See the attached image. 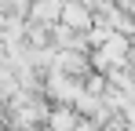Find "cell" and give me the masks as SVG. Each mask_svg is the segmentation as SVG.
I'll return each mask as SVG.
<instances>
[{
    "label": "cell",
    "mask_w": 135,
    "mask_h": 131,
    "mask_svg": "<svg viewBox=\"0 0 135 131\" xmlns=\"http://www.w3.org/2000/svg\"><path fill=\"white\" fill-rule=\"evenodd\" d=\"M77 120H80V109L77 106H62V102H55L51 113H47V128L51 131H73Z\"/></svg>",
    "instance_id": "obj_1"
},
{
    "label": "cell",
    "mask_w": 135,
    "mask_h": 131,
    "mask_svg": "<svg viewBox=\"0 0 135 131\" xmlns=\"http://www.w3.org/2000/svg\"><path fill=\"white\" fill-rule=\"evenodd\" d=\"M62 22H66L69 29H84V26H88V11H84L80 4H69L66 11H62Z\"/></svg>",
    "instance_id": "obj_2"
},
{
    "label": "cell",
    "mask_w": 135,
    "mask_h": 131,
    "mask_svg": "<svg viewBox=\"0 0 135 131\" xmlns=\"http://www.w3.org/2000/svg\"><path fill=\"white\" fill-rule=\"evenodd\" d=\"M73 131H102V124H99L95 117H80V120H77V128H73Z\"/></svg>",
    "instance_id": "obj_4"
},
{
    "label": "cell",
    "mask_w": 135,
    "mask_h": 131,
    "mask_svg": "<svg viewBox=\"0 0 135 131\" xmlns=\"http://www.w3.org/2000/svg\"><path fill=\"white\" fill-rule=\"evenodd\" d=\"M40 131H51V128H47V124H44V128H40Z\"/></svg>",
    "instance_id": "obj_5"
},
{
    "label": "cell",
    "mask_w": 135,
    "mask_h": 131,
    "mask_svg": "<svg viewBox=\"0 0 135 131\" xmlns=\"http://www.w3.org/2000/svg\"><path fill=\"white\" fill-rule=\"evenodd\" d=\"M37 18H44V22L59 18V4H51V0H44V4H37Z\"/></svg>",
    "instance_id": "obj_3"
}]
</instances>
